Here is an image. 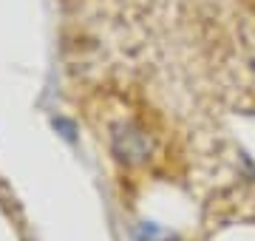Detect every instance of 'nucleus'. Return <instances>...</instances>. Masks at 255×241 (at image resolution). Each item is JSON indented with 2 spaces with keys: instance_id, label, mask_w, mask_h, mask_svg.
<instances>
[{
  "instance_id": "1",
  "label": "nucleus",
  "mask_w": 255,
  "mask_h": 241,
  "mask_svg": "<svg viewBox=\"0 0 255 241\" xmlns=\"http://www.w3.org/2000/svg\"><path fill=\"white\" fill-rule=\"evenodd\" d=\"M117 153L119 159H139L147 153V139L139 133V130H130L128 128L125 133H117Z\"/></svg>"
},
{
  "instance_id": "2",
  "label": "nucleus",
  "mask_w": 255,
  "mask_h": 241,
  "mask_svg": "<svg viewBox=\"0 0 255 241\" xmlns=\"http://www.w3.org/2000/svg\"><path fill=\"white\" fill-rule=\"evenodd\" d=\"M253 74H255V60H253Z\"/></svg>"
}]
</instances>
